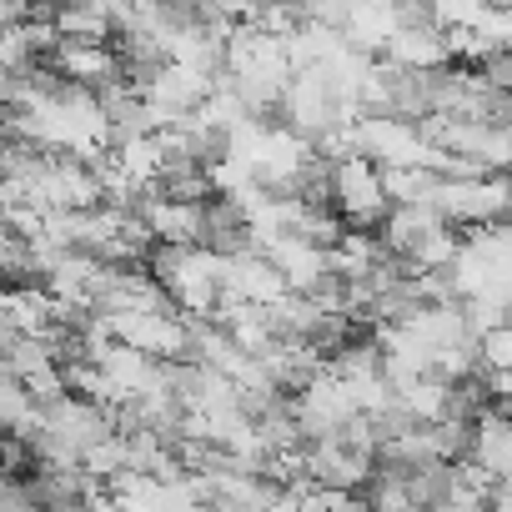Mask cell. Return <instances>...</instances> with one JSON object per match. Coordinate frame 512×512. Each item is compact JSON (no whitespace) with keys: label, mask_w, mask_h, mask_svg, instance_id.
Wrapping results in <instances>:
<instances>
[{"label":"cell","mask_w":512,"mask_h":512,"mask_svg":"<svg viewBox=\"0 0 512 512\" xmlns=\"http://www.w3.org/2000/svg\"><path fill=\"white\" fill-rule=\"evenodd\" d=\"M151 272H156L161 287L171 292L176 312H186V317H211V307L221 302L226 256L211 251V246H156V251H151Z\"/></svg>","instance_id":"1"},{"label":"cell","mask_w":512,"mask_h":512,"mask_svg":"<svg viewBox=\"0 0 512 512\" xmlns=\"http://www.w3.org/2000/svg\"><path fill=\"white\" fill-rule=\"evenodd\" d=\"M362 116V101H352L327 66H312V71H297L287 96H282V126L302 131L307 141H322L342 126H352Z\"/></svg>","instance_id":"2"},{"label":"cell","mask_w":512,"mask_h":512,"mask_svg":"<svg viewBox=\"0 0 512 512\" xmlns=\"http://www.w3.org/2000/svg\"><path fill=\"white\" fill-rule=\"evenodd\" d=\"M352 146L357 156L377 161L382 171H407V166H432L437 146L422 136L417 121L402 116H357L352 121Z\"/></svg>","instance_id":"3"},{"label":"cell","mask_w":512,"mask_h":512,"mask_svg":"<svg viewBox=\"0 0 512 512\" xmlns=\"http://www.w3.org/2000/svg\"><path fill=\"white\" fill-rule=\"evenodd\" d=\"M332 206L347 216V226H382L392 216V196H387V171L367 156H347L332 161Z\"/></svg>","instance_id":"4"},{"label":"cell","mask_w":512,"mask_h":512,"mask_svg":"<svg viewBox=\"0 0 512 512\" xmlns=\"http://www.w3.org/2000/svg\"><path fill=\"white\" fill-rule=\"evenodd\" d=\"M437 211L452 226H462V231L512 221V176H502V171H492V176H462V181H447L442 176Z\"/></svg>","instance_id":"5"},{"label":"cell","mask_w":512,"mask_h":512,"mask_svg":"<svg viewBox=\"0 0 512 512\" xmlns=\"http://www.w3.org/2000/svg\"><path fill=\"white\" fill-rule=\"evenodd\" d=\"M302 457H307V477L322 482V487H337V492H367V482L377 477V457L352 452L342 437L307 442Z\"/></svg>","instance_id":"6"},{"label":"cell","mask_w":512,"mask_h":512,"mask_svg":"<svg viewBox=\"0 0 512 512\" xmlns=\"http://www.w3.org/2000/svg\"><path fill=\"white\" fill-rule=\"evenodd\" d=\"M51 71L71 86H86V91H106V86L126 81V61L106 41H61L51 56Z\"/></svg>","instance_id":"7"},{"label":"cell","mask_w":512,"mask_h":512,"mask_svg":"<svg viewBox=\"0 0 512 512\" xmlns=\"http://www.w3.org/2000/svg\"><path fill=\"white\" fill-rule=\"evenodd\" d=\"M221 292H226V297H241V302H256V307H277V302L292 297L287 277L277 272V262H272V256H262V251H236V256H226Z\"/></svg>","instance_id":"8"},{"label":"cell","mask_w":512,"mask_h":512,"mask_svg":"<svg viewBox=\"0 0 512 512\" xmlns=\"http://www.w3.org/2000/svg\"><path fill=\"white\" fill-rule=\"evenodd\" d=\"M407 21H402V6L397 0H347V41L357 46V51H367V56H382L387 51V41L402 31Z\"/></svg>","instance_id":"9"},{"label":"cell","mask_w":512,"mask_h":512,"mask_svg":"<svg viewBox=\"0 0 512 512\" xmlns=\"http://www.w3.org/2000/svg\"><path fill=\"white\" fill-rule=\"evenodd\" d=\"M267 256L277 262V272L287 277V287H292V292H302V297H307L327 272H332V251H327V246H317V241H307V236H297V231H287Z\"/></svg>","instance_id":"10"},{"label":"cell","mask_w":512,"mask_h":512,"mask_svg":"<svg viewBox=\"0 0 512 512\" xmlns=\"http://www.w3.org/2000/svg\"><path fill=\"white\" fill-rule=\"evenodd\" d=\"M382 61L407 66V71H447V61H452L447 31H442V26H402V31L387 41Z\"/></svg>","instance_id":"11"},{"label":"cell","mask_w":512,"mask_h":512,"mask_svg":"<svg viewBox=\"0 0 512 512\" xmlns=\"http://www.w3.org/2000/svg\"><path fill=\"white\" fill-rule=\"evenodd\" d=\"M437 226H447V216L437 206H392V216L382 221V241L397 251V256H412Z\"/></svg>","instance_id":"12"},{"label":"cell","mask_w":512,"mask_h":512,"mask_svg":"<svg viewBox=\"0 0 512 512\" xmlns=\"http://www.w3.org/2000/svg\"><path fill=\"white\" fill-rule=\"evenodd\" d=\"M51 21L61 41H106L116 31V6H106V0H66Z\"/></svg>","instance_id":"13"},{"label":"cell","mask_w":512,"mask_h":512,"mask_svg":"<svg viewBox=\"0 0 512 512\" xmlns=\"http://www.w3.org/2000/svg\"><path fill=\"white\" fill-rule=\"evenodd\" d=\"M397 397H402V407H407L422 427L447 422V412H452V382H447V377H417V382L402 387Z\"/></svg>","instance_id":"14"},{"label":"cell","mask_w":512,"mask_h":512,"mask_svg":"<svg viewBox=\"0 0 512 512\" xmlns=\"http://www.w3.org/2000/svg\"><path fill=\"white\" fill-rule=\"evenodd\" d=\"M387 196H392V206H437V196H442V176H437L432 166L387 171Z\"/></svg>","instance_id":"15"},{"label":"cell","mask_w":512,"mask_h":512,"mask_svg":"<svg viewBox=\"0 0 512 512\" xmlns=\"http://www.w3.org/2000/svg\"><path fill=\"white\" fill-rule=\"evenodd\" d=\"M482 367L487 372H512V322L482 337Z\"/></svg>","instance_id":"16"}]
</instances>
